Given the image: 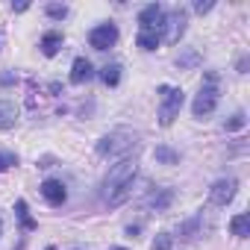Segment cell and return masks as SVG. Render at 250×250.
Segmentation results:
<instances>
[{
  "label": "cell",
  "instance_id": "obj_1",
  "mask_svg": "<svg viewBox=\"0 0 250 250\" xmlns=\"http://www.w3.org/2000/svg\"><path fill=\"white\" fill-rule=\"evenodd\" d=\"M186 103V94L183 88H174V85H159V124L162 127H171L174 118L180 115Z\"/></svg>",
  "mask_w": 250,
  "mask_h": 250
},
{
  "label": "cell",
  "instance_id": "obj_3",
  "mask_svg": "<svg viewBox=\"0 0 250 250\" xmlns=\"http://www.w3.org/2000/svg\"><path fill=\"white\" fill-rule=\"evenodd\" d=\"M136 171H139L136 159H121L118 165H112V171H109V174H106V180H103L106 194L112 197L115 191H121L127 183H133V180H136Z\"/></svg>",
  "mask_w": 250,
  "mask_h": 250
},
{
  "label": "cell",
  "instance_id": "obj_18",
  "mask_svg": "<svg viewBox=\"0 0 250 250\" xmlns=\"http://www.w3.org/2000/svg\"><path fill=\"white\" fill-rule=\"evenodd\" d=\"M153 156H156V162H162V165H177V162H180V153H177L174 147H168V145H159V147L153 150Z\"/></svg>",
  "mask_w": 250,
  "mask_h": 250
},
{
  "label": "cell",
  "instance_id": "obj_12",
  "mask_svg": "<svg viewBox=\"0 0 250 250\" xmlns=\"http://www.w3.org/2000/svg\"><path fill=\"white\" fill-rule=\"evenodd\" d=\"M159 42H162V30H139V36H136V44L142 50H156Z\"/></svg>",
  "mask_w": 250,
  "mask_h": 250
},
{
  "label": "cell",
  "instance_id": "obj_9",
  "mask_svg": "<svg viewBox=\"0 0 250 250\" xmlns=\"http://www.w3.org/2000/svg\"><path fill=\"white\" fill-rule=\"evenodd\" d=\"M42 197H44L50 206H62V203L68 200V191H65V186H62L59 180H44V183H42Z\"/></svg>",
  "mask_w": 250,
  "mask_h": 250
},
{
  "label": "cell",
  "instance_id": "obj_17",
  "mask_svg": "<svg viewBox=\"0 0 250 250\" xmlns=\"http://www.w3.org/2000/svg\"><path fill=\"white\" fill-rule=\"evenodd\" d=\"M177 65H180L183 71H188V68H197V65H200V53H197L194 47H186V50L177 56Z\"/></svg>",
  "mask_w": 250,
  "mask_h": 250
},
{
  "label": "cell",
  "instance_id": "obj_16",
  "mask_svg": "<svg viewBox=\"0 0 250 250\" xmlns=\"http://www.w3.org/2000/svg\"><path fill=\"white\" fill-rule=\"evenodd\" d=\"M15 212H18V221L24 229H39V221L30 218V209H27V200H15Z\"/></svg>",
  "mask_w": 250,
  "mask_h": 250
},
{
  "label": "cell",
  "instance_id": "obj_4",
  "mask_svg": "<svg viewBox=\"0 0 250 250\" xmlns=\"http://www.w3.org/2000/svg\"><path fill=\"white\" fill-rule=\"evenodd\" d=\"M215 106H218V74L209 71L206 74V85L200 88V94L191 103V112H194V118H206V115L215 112Z\"/></svg>",
  "mask_w": 250,
  "mask_h": 250
},
{
  "label": "cell",
  "instance_id": "obj_7",
  "mask_svg": "<svg viewBox=\"0 0 250 250\" xmlns=\"http://www.w3.org/2000/svg\"><path fill=\"white\" fill-rule=\"evenodd\" d=\"M115 42H118V27L115 24H100L88 33V44L94 50H109V47H115Z\"/></svg>",
  "mask_w": 250,
  "mask_h": 250
},
{
  "label": "cell",
  "instance_id": "obj_15",
  "mask_svg": "<svg viewBox=\"0 0 250 250\" xmlns=\"http://www.w3.org/2000/svg\"><path fill=\"white\" fill-rule=\"evenodd\" d=\"M229 232L232 235H238V238H247L250 235V215H235L232 221H229Z\"/></svg>",
  "mask_w": 250,
  "mask_h": 250
},
{
  "label": "cell",
  "instance_id": "obj_2",
  "mask_svg": "<svg viewBox=\"0 0 250 250\" xmlns=\"http://www.w3.org/2000/svg\"><path fill=\"white\" fill-rule=\"evenodd\" d=\"M136 136L133 133H124V130H118V133H109V136H103L100 142H97V153L100 156H124L127 159V153L130 150H136Z\"/></svg>",
  "mask_w": 250,
  "mask_h": 250
},
{
  "label": "cell",
  "instance_id": "obj_19",
  "mask_svg": "<svg viewBox=\"0 0 250 250\" xmlns=\"http://www.w3.org/2000/svg\"><path fill=\"white\" fill-rule=\"evenodd\" d=\"M100 80L109 85V88H115L118 83H121V65L118 62H112V65H106L103 71H100Z\"/></svg>",
  "mask_w": 250,
  "mask_h": 250
},
{
  "label": "cell",
  "instance_id": "obj_24",
  "mask_svg": "<svg viewBox=\"0 0 250 250\" xmlns=\"http://www.w3.org/2000/svg\"><path fill=\"white\" fill-rule=\"evenodd\" d=\"M9 165H18V156L15 153H0V171H6Z\"/></svg>",
  "mask_w": 250,
  "mask_h": 250
},
{
  "label": "cell",
  "instance_id": "obj_5",
  "mask_svg": "<svg viewBox=\"0 0 250 250\" xmlns=\"http://www.w3.org/2000/svg\"><path fill=\"white\" fill-rule=\"evenodd\" d=\"M186 21H188V15H186V9H171V12H165L162 15V42H168V44H177L180 39H183V33H186Z\"/></svg>",
  "mask_w": 250,
  "mask_h": 250
},
{
  "label": "cell",
  "instance_id": "obj_21",
  "mask_svg": "<svg viewBox=\"0 0 250 250\" xmlns=\"http://www.w3.org/2000/svg\"><path fill=\"white\" fill-rule=\"evenodd\" d=\"M44 12H47L50 18H56V21H62V18L68 15V6H59V3H47V6H44Z\"/></svg>",
  "mask_w": 250,
  "mask_h": 250
},
{
  "label": "cell",
  "instance_id": "obj_13",
  "mask_svg": "<svg viewBox=\"0 0 250 250\" xmlns=\"http://www.w3.org/2000/svg\"><path fill=\"white\" fill-rule=\"evenodd\" d=\"M39 47H42V53H44V56H56V53H59V47H62V33H59V30L44 33Z\"/></svg>",
  "mask_w": 250,
  "mask_h": 250
},
{
  "label": "cell",
  "instance_id": "obj_8",
  "mask_svg": "<svg viewBox=\"0 0 250 250\" xmlns=\"http://www.w3.org/2000/svg\"><path fill=\"white\" fill-rule=\"evenodd\" d=\"M162 6L159 3H150L139 12V30H162Z\"/></svg>",
  "mask_w": 250,
  "mask_h": 250
},
{
  "label": "cell",
  "instance_id": "obj_10",
  "mask_svg": "<svg viewBox=\"0 0 250 250\" xmlns=\"http://www.w3.org/2000/svg\"><path fill=\"white\" fill-rule=\"evenodd\" d=\"M91 77H94L91 62H88L85 56H77V59H74V65H71V83H74V85H83V83H88Z\"/></svg>",
  "mask_w": 250,
  "mask_h": 250
},
{
  "label": "cell",
  "instance_id": "obj_11",
  "mask_svg": "<svg viewBox=\"0 0 250 250\" xmlns=\"http://www.w3.org/2000/svg\"><path fill=\"white\" fill-rule=\"evenodd\" d=\"M18 121V106L12 100H0V130H12Z\"/></svg>",
  "mask_w": 250,
  "mask_h": 250
},
{
  "label": "cell",
  "instance_id": "obj_23",
  "mask_svg": "<svg viewBox=\"0 0 250 250\" xmlns=\"http://www.w3.org/2000/svg\"><path fill=\"white\" fill-rule=\"evenodd\" d=\"M197 224H200V218H194V221H186V224L180 227V235H183V238H194V232H197Z\"/></svg>",
  "mask_w": 250,
  "mask_h": 250
},
{
  "label": "cell",
  "instance_id": "obj_20",
  "mask_svg": "<svg viewBox=\"0 0 250 250\" xmlns=\"http://www.w3.org/2000/svg\"><path fill=\"white\" fill-rule=\"evenodd\" d=\"M171 247H174L171 232H159V235L153 238V250H171Z\"/></svg>",
  "mask_w": 250,
  "mask_h": 250
},
{
  "label": "cell",
  "instance_id": "obj_27",
  "mask_svg": "<svg viewBox=\"0 0 250 250\" xmlns=\"http://www.w3.org/2000/svg\"><path fill=\"white\" fill-rule=\"evenodd\" d=\"M115 250H124V247H115Z\"/></svg>",
  "mask_w": 250,
  "mask_h": 250
},
{
  "label": "cell",
  "instance_id": "obj_25",
  "mask_svg": "<svg viewBox=\"0 0 250 250\" xmlns=\"http://www.w3.org/2000/svg\"><path fill=\"white\" fill-rule=\"evenodd\" d=\"M212 6H215V3H209V0H206V3H203V0H200V3H194V9H197L200 15H203V12H209Z\"/></svg>",
  "mask_w": 250,
  "mask_h": 250
},
{
  "label": "cell",
  "instance_id": "obj_26",
  "mask_svg": "<svg viewBox=\"0 0 250 250\" xmlns=\"http://www.w3.org/2000/svg\"><path fill=\"white\" fill-rule=\"evenodd\" d=\"M0 229H3V221H0Z\"/></svg>",
  "mask_w": 250,
  "mask_h": 250
},
{
  "label": "cell",
  "instance_id": "obj_6",
  "mask_svg": "<svg viewBox=\"0 0 250 250\" xmlns=\"http://www.w3.org/2000/svg\"><path fill=\"white\" fill-rule=\"evenodd\" d=\"M238 191V180L235 177H224V180H215L212 188H209V203L212 206H227Z\"/></svg>",
  "mask_w": 250,
  "mask_h": 250
},
{
  "label": "cell",
  "instance_id": "obj_28",
  "mask_svg": "<svg viewBox=\"0 0 250 250\" xmlns=\"http://www.w3.org/2000/svg\"><path fill=\"white\" fill-rule=\"evenodd\" d=\"M47 250H56V247H47Z\"/></svg>",
  "mask_w": 250,
  "mask_h": 250
},
{
  "label": "cell",
  "instance_id": "obj_22",
  "mask_svg": "<svg viewBox=\"0 0 250 250\" xmlns=\"http://www.w3.org/2000/svg\"><path fill=\"white\" fill-rule=\"evenodd\" d=\"M244 124H247V118H244V112H235V115H232V118L227 121V133H229V130H241V127H244Z\"/></svg>",
  "mask_w": 250,
  "mask_h": 250
},
{
  "label": "cell",
  "instance_id": "obj_14",
  "mask_svg": "<svg viewBox=\"0 0 250 250\" xmlns=\"http://www.w3.org/2000/svg\"><path fill=\"white\" fill-rule=\"evenodd\" d=\"M171 203H174V191H171V188H159V191H153V194L147 197V206L156 209V212H165Z\"/></svg>",
  "mask_w": 250,
  "mask_h": 250
}]
</instances>
